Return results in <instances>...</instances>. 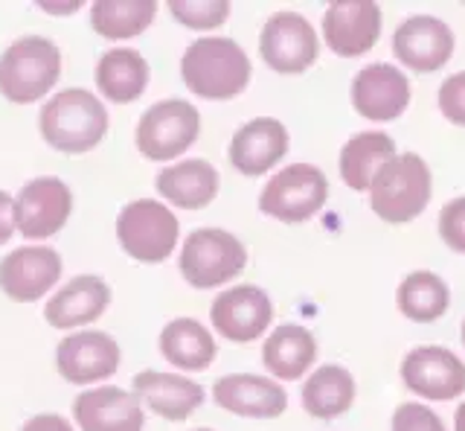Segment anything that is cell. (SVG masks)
I'll list each match as a JSON object with an SVG mask.
<instances>
[{"instance_id":"74e56055","label":"cell","mask_w":465,"mask_h":431,"mask_svg":"<svg viewBox=\"0 0 465 431\" xmlns=\"http://www.w3.org/2000/svg\"><path fill=\"white\" fill-rule=\"evenodd\" d=\"M454 431H465V402L457 406V414H454Z\"/></svg>"},{"instance_id":"484cf974","label":"cell","mask_w":465,"mask_h":431,"mask_svg":"<svg viewBox=\"0 0 465 431\" xmlns=\"http://www.w3.org/2000/svg\"><path fill=\"white\" fill-rule=\"evenodd\" d=\"M99 94L111 103H134L149 88V62L137 50H108L96 62Z\"/></svg>"},{"instance_id":"1f68e13d","label":"cell","mask_w":465,"mask_h":431,"mask_svg":"<svg viewBox=\"0 0 465 431\" xmlns=\"http://www.w3.org/2000/svg\"><path fill=\"white\" fill-rule=\"evenodd\" d=\"M392 431H445V423L421 402H404L392 414Z\"/></svg>"},{"instance_id":"8d00e7d4","label":"cell","mask_w":465,"mask_h":431,"mask_svg":"<svg viewBox=\"0 0 465 431\" xmlns=\"http://www.w3.org/2000/svg\"><path fill=\"white\" fill-rule=\"evenodd\" d=\"M44 12H53V15H67V12H79V0H76V4H47V0H41V4H38Z\"/></svg>"},{"instance_id":"7402d4cb","label":"cell","mask_w":465,"mask_h":431,"mask_svg":"<svg viewBox=\"0 0 465 431\" xmlns=\"http://www.w3.org/2000/svg\"><path fill=\"white\" fill-rule=\"evenodd\" d=\"M134 396L140 399V406L145 402L163 420L181 423L201 408L203 387L193 379L178 376V373L143 370L134 376Z\"/></svg>"},{"instance_id":"30bf717a","label":"cell","mask_w":465,"mask_h":431,"mask_svg":"<svg viewBox=\"0 0 465 431\" xmlns=\"http://www.w3.org/2000/svg\"><path fill=\"white\" fill-rule=\"evenodd\" d=\"M70 210V186L55 175H41L24 184V190L15 198V225L29 239H47L67 225Z\"/></svg>"},{"instance_id":"52a82bcc","label":"cell","mask_w":465,"mask_h":431,"mask_svg":"<svg viewBox=\"0 0 465 431\" xmlns=\"http://www.w3.org/2000/svg\"><path fill=\"white\" fill-rule=\"evenodd\" d=\"M329 198V181L323 169L312 164H294L280 169L265 184L259 195V210L285 225L309 222L314 213L323 210Z\"/></svg>"},{"instance_id":"f1b7e54d","label":"cell","mask_w":465,"mask_h":431,"mask_svg":"<svg viewBox=\"0 0 465 431\" xmlns=\"http://www.w3.org/2000/svg\"><path fill=\"white\" fill-rule=\"evenodd\" d=\"M396 300L404 318H411L416 324H430L440 321L448 312L450 292L445 280L440 275H433V271H413V275H407L401 280Z\"/></svg>"},{"instance_id":"9a60e30c","label":"cell","mask_w":465,"mask_h":431,"mask_svg":"<svg viewBox=\"0 0 465 431\" xmlns=\"http://www.w3.org/2000/svg\"><path fill=\"white\" fill-rule=\"evenodd\" d=\"M210 321L227 341H256L273 321V304L259 286H232L210 306Z\"/></svg>"},{"instance_id":"5b68a950","label":"cell","mask_w":465,"mask_h":431,"mask_svg":"<svg viewBox=\"0 0 465 431\" xmlns=\"http://www.w3.org/2000/svg\"><path fill=\"white\" fill-rule=\"evenodd\" d=\"M181 222L166 205L154 198H137L116 216V239L137 263H163L178 246Z\"/></svg>"},{"instance_id":"d590c367","label":"cell","mask_w":465,"mask_h":431,"mask_svg":"<svg viewBox=\"0 0 465 431\" xmlns=\"http://www.w3.org/2000/svg\"><path fill=\"white\" fill-rule=\"evenodd\" d=\"M15 231H18V225H15V198L0 193V246H6V239H12Z\"/></svg>"},{"instance_id":"9c48e42d","label":"cell","mask_w":465,"mask_h":431,"mask_svg":"<svg viewBox=\"0 0 465 431\" xmlns=\"http://www.w3.org/2000/svg\"><path fill=\"white\" fill-rule=\"evenodd\" d=\"M259 53L271 70L294 76L317 62L320 41L309 18H302L300 12H276L262 26Z\"/></svg>"},{"instance_id":"cb8c5ba5","label":"cell","mask_w":465,"mask_h":431,"mask_svg":"<svg viewBox=\"0 0 465 431\" xmlns=\"http://www.w3.org/2000/svg\"><path fill=\"white\" fill-rule=\"evenodd\" d=\"M396 140L384 132H361L352 135L341 149V178L349 190L363 193L370 190L375 175L381 172L392 157H396Z\"/></svg>"},{"instance_id":"4fadbf2b","label":"cell","mask_w":465,"mask_h":431,"mask_svg":"<svg viewBox=\"0 0 465 431\" xmlns=\"http://www.w3.org/2000/svg\"><path fill=\"white\" fill-rule=\"evenodd\" d=\"M411 79L392 65H370L352 79V105L363 120L390 123L399 120L411 105Z\"/></svg>"},{"instance_id":"83f0119b","label":"cell","mask_w":465,"mask_h":431,"mask_svg":"<svg viewBox=\"0 0 465 431\" xmlns=\"http://www.w3.org/2000/svg\"><path fill=\"white\" fill-rule=\"evenodd\" d=\"M160 353L181 370H207L215 358V338L193 318H174L160 333Z\"/></svg>"},{"instance_id":"ab89813d","label":"cell","mask_w":465,"mask_h":431,"mask_svg":"<svg viewBox=\"0 0 465 431\" xmlns=\"http://www.w3.org/2000/svg\"><path fill=\"white\" fill-rule=\"evenodd\" d=\"M195 431H213V428H195Z\"/></svg>"},{"instance_id":"277c9868","label":"cell","mask_w":465,"mask_h":431,"mask_svg":"<svg viewBox=\"0 0 465 431\" xmlns=\"http://www.w3.org/2000/svg\"><path fill=\"white\" fill-rule=\"evenodd\" d=\"M62 74V53L44 35H24L0 55V94L15 105L47 96Z\"/></svg>"},{"instance_id":"d6986e66","label":"cell","mask_w":465,"mask_h":431,"mask_svg":"<svg viewBox=\"0 0 465 431\" xmlns=\"http://www.w3.org/2000/svg\"><path fill=\"white\" fill-rule=\"evenodd\" d=\"M73 416L82 431H143V406L123 387H91L73 402Z\"/></svg>"},{"instance_id":"6da1fadb","label":"cell","mask_w":465,"mask_h":431,"mask_svg":"<svg viewBox=\"0 0 465 431\" xmlns=\"http://www.w3.org/2000/svg\"><path fill=\"white\" fill-rule=\"evenodd\" d=\"M251 59L232 38L210 35L186 47L181 59L183 85L201 99H232L251 85Z\"/></svg>"},{"instance_id":"7a4b0ae2","label":"cell","mask_w":465,"mask_h":431,"mask_svg":"<svg viewBox=\"0 0 465 431\" xmlns=\"http://www.w3.org/2000/svg\"><path fill=\"white\" fill-rule=\"evenodd\" d=\"M38 125L53 149L82 155L96 149L102 137L108 135V111L96 94L84 88H67L44 103Z\"/></svg>"},{"instance_id":"3957f363","label":"cell","mask_w":465,"mask_h":431,"mask_svg":"<svg viewBox=\"0 0 465 431\" xmlns=\"http://www.w3.org/2000/svg\"><path fill=\"white\" fill-rule=\"evenodd\" d=\"M430 166L425 157L416 152L396 155L392 161L378 172L370 186V205L378 219L390 225L413 222L425 213L430 201Z\"/></svg>"},{"instance_id":"7c38bea8","label":"cell","mask_w":465,"mask_h":431,"mask_svg":"<svg viewBox=\"0 0 465 431\" xmlns=\"http://www.w3.org/2000/svg\"><path fill=\"white\" fill-rule=\"evenodd\" d=\"M323 38L343 59L370 53L381 38V6L372 0H341L323 15Z\"/></svg>"},{"instance_id":"603a6c76","label":"cell","mask_w":465,"mask_h":431,"mask_svg":"<svg viewBox=\"0 0 465 431\" xmlns=\"http://www.w3.org/2000/svg\"><path fill=\"white\" fill-rule=\"evenodd\" d=\"M157 193L163 195L169 205L181 207V210H201L207 207L210 201L218 195V172L210 161H181L174 166H166L157 172Z\"/></svg>"},{"instance_id":"2e32d148","label":"cell","mask_w":465,"mask_h":431,"mask_svg":"<svg viewBox=\"0 0 465 431\" xmlns=\"http://www.w3.org/2000/svg\"><path fill=\"white\" fill-rule=\"evenodd\" d=\"M392 53L413 74H433L442 70L454 53V33L433 15H413L392 35Z\"/></svg>"},{"instance_id":"e575fe53","label":"cell","mask_w":465,"mask_h":431,"mask_svg":"<svg viewBox=\"0 0 465 431\" xmlns=\"http://www.w3.org/2000/svg\"><path fill=\"white\" fill-rule=\"evenodd\" d=\"M21 431H76V428H73V423H67L64 416H58V414H38L29 423H24Z\"/></svg>"},{"instance_id":"8fae6325","label":"cell","mask_w":465,"mask_h":431,"mask_svg":"<svg viewBox=\"0 0 465 431\" xmlns=\"http://www.w3.org/2000/svg\"><path fill=\"white\" fill-rule=\"evenodd\" d=\"M401 382L421 399L448 402L465 391V365L448 347H416L401 362Z\"/></svg>"},{"instance_id":"4dcf8cb0","label":"cell","mask_w":465,"mask_h":431,"mask_svg":"<svg viewBox=\"0 0 465 431\" xmlns=\"http://www.w3.org/2000/svg\"><path fill=\"white\" fill-rule=\"evenodd\" d=\"M172 18L189 30H215L230 18L227 0H172Z\"/></svg>"},{"instance_id":"8992f818","label":"cell","mask_w":465,"mask_h":431,"mask_svg":"<svg viewBox=\"0 0 465 431\" xmlns=\"http://www.w3.org/2000/svg\"><path fill=\"white\" fill-rule=\"evenodd\" d=\"M247 266V248L222 227H198L181 248V275L195 289H215L236 280Z\"/></svg>"},{"instance_id":"5bb4252c","label":"cell","mask_w":465,"mask_h":431,"mask_svg":"<svg viewBox=\"0 0 465 431\" xmlns=\"http://www.w3.org/2000/svg\"><path fill=\"white\" fill-rule=\"evenodd\" d=\"M55 367L73 385L108 379L120 367V344L99 329H82L58 341Z\"/></svg>"},{"instance_id":"4316f807","label":"cell","mask_w":465,"mask_h":431,"mask_svg":"<svg viewBox=\"0 0 465 431\" xmlns=\"http://www.w3.org/2000/svg\"><path fill=\"white\" fill-rule=\"evenodd\" d=\"M355 402V379L341 365L317 367L302 385V408L317 420H334Z\"/></svg>"},{"instance_id":"836d02e7","label":"cell","mask_w":465,"mask_h":431,"mask_svg":"<svg viewBox=\"0 0 465 431\" xmlns=\"http://www.w3.org/2000/svg\"><path fill=\"white\" fill-rule=\"evenodd\" d=\"M440 111L445 114V120L454 125H465V70L454 74L442 82L440 88Z\"/></svg>"},{"instance_id":"ba28073f","label":"cell","mask_w":465,"mask_h":431,"mask_svg":"<svg viewBox=\"0 0 465 431\" xmlns=\"http://www.w3.org/2000/svg\"><path fill=\"white\" fill-rule=\"evenodd\" d=\"M201 135V114L186 99H160L137 123V149L149 161H172Z\"/></svg>"},{"instance_id":"ffe728a7","label":"cell","mask_w":465,"mask_h":431,"mask_svg":"<svg viewBox=\"0 0 465 431\" xmlns=\"http://www.w3.org/2000/svg\"><path fill=\"white\" fill-rule=\"evenodd\" d=\"M288 155V128L273 117H256L244 123L230 140V164L242 175H265Z\"/></svg>"},{"instance_id":"44dd1931","label":"cell","mask_w":465,"mask_h":431,"mask_svg":"<svg viewBox=\"0 0 465 431\" xmlns=\"http://www.w3.org/2000/svg\"><path fill=\"white\" fill-rule=\"evenodd\" d=\"M111 304L108 283L96 275H79L58 289L44 306V318L53 329H76L96 321Z\"/></svg>"},{"instance_id":"d4e9b609","label":"cell","mask_w":465,"mask_h":431,"mask_svg":"<svg viewBox=\"0 0 465 431\" xmlns=\"http://www.w3.org/2000/svg\"><path fill=\"white\" fill-rule=\"evenodd\" d=\"M317 358V341L305 326L282 324L262 344V362L276 379H300Z\"/></svg>"},{"instance_id":"f546056e","label":"cell","mask_w":465,"mask_h":431,"mask_svg":"<svg viewBox=\"0 0 465 431\" xmlns=\"http://www.w3.org/2000/svg\"><path fill=\"white\" fill-rule=\"evenodd\" d=\"M157 15V4L152 0H99L91 6V24L102 38H134Z\"/></svg>"},{"instance_id":"ac0fdd59","label":"cell","mask_w":465,"mask_h":431,"mask_svg":"<svg viewBox=\"0 0 465 431\" xmlns=\"http://www.w3.org/2000/svg\"><path fill=\"white\" fill-rule=\"evenodd\" d=\"M215 402L230 414L253 416V420H273L285 414L288 394L280 382L253 376V373H230L213 385Z\"/></svg>"},{"instance_id":"e0dca14e","label":"cell","mask_w":465,"mask_h":431,"mask_svg":"<svg viewBox=\"0 0 465 431\" xmlns=\"http://www.w3.org/2000/svg\"><path fill=\"white\" fill-rule=\"evenodd\" d=\"M62 277V256L47 246H24L0 263V289L15 304L41 300Z\"/></svg>"},{"instance_id":"d6a6232c","label":"cell","mask_w":465,"mask_h":431,"mask_svg":"<svg viewBox=\"0 0 465 431\" xmlns=\"http://www.w3.org/2000/svg\"><path fill=\"white\" fill-rule=\"evenodd\" d=\"M440 236L457 254H465V195L448 201L440 213Z\"/></svg>"},{"instance_id":"f35d334b","label":"cell","mask_w":465,"mask_h":431,"mask_svg":"<svg viewBox=\"0 0 465 431\" xmlns=\"http://www.w3.org/2000/svg\"><path fill=\"white\" fill-rule=\"evenodd\" d=\"M462 344H465V321H462Z\"/></svg>"}]
</instances>
